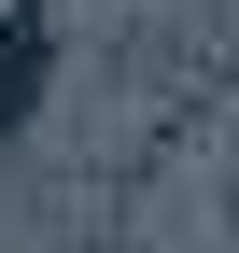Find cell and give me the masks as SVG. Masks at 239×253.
Instances as JSON below:
<instances>
[{
    "label": "cell",
    "instance_id": "obj_1",
    "mask_svg": "<svg viewBox=\"0 0 239 253\" xmlns=\"http://www.w3.org/2000/svg\"><path fill=\"white\" fill-rule=\"evenodd\" d=\"M28 99H42V28H28L14 0H0V126H14Z\"/></svg>",
    "mask_w": 239,
    "mask_h": 253
}]
</instances>
